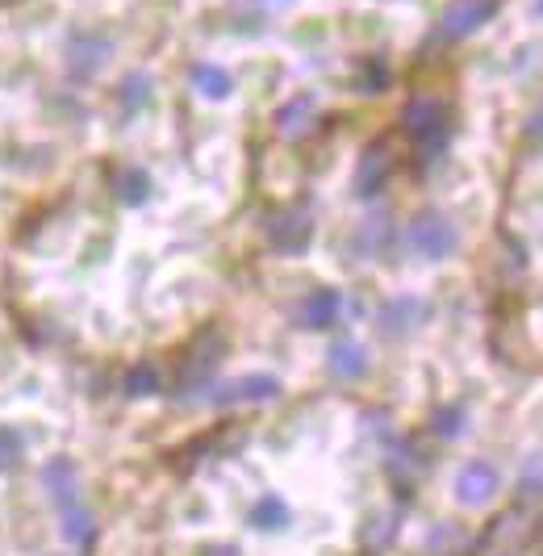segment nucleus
Returning <instances> with one entry per match:
<instances>
[{
	"instance_id": "a878e982",
	"label": "nucleus",
	"mask_w": 543,
	"mask_h": 556,
	"mask_svg": "<svg viewBox=\"0 0 543 556\" xmlns=\"http://www.w3.org/2000/svg\"><path fill=\"white\" fill-rule=\"evenodd\" d=\"M543 494V460H531V469H522V494Z\"/></svg>"
},
{
	"instance_id": "7ed1b4c3",
	"label": "nucleus",
	"mask_w": 543,
	"mask_h": 556,
	"mask_svg": "<svg viewBox=\"0 0 543 556\" xmlns=\"http://www.w3.org/2000/svg\"><path fill=\"white\" fill-rule=\"evenodd\" d=\"M493 13H497V0H452V4L439 13V38H443V42L472 38L485 22H493Z\"/></svg>"
},
{
	"instance_id": "1a4fd4ad",
	"label": "nucleus",
	"mask_w": 543,
	"mask_h": 556,
	"mask_svg": "<svg viewBox=\"0 0 543 556\" xmlns=\"http://www.w3.org/2000/svg\"><path fill=\"white\" fill-rule=\"evenodd\" d=\"M272 397H280V381L268 377V372H251V377H239V381H230V386H222L214 393L217 406H243V402H272Z\"/></svg>"
},
{
	"instance_id": "a211bd4d",
	"label": "nucleus",
	"mask_w": 543,
	"mask_h": 556,
	"mask_svg": "<svg viewBox=\"0 0 543 556\" xmlns=\"http://www.w3.org/2000/svg\"><path fill=\"white\" fill-rule=\"evenodd\" d=\"M251 523L260 531H280L289 523V506L276 498V494H268V498H260L251 506Z\"/></svg>"
},
{
	"instance_id": "6ab92c4d",
	"label": "nucleus",
	"mask_w": 543,
	"mask_h": 556,
	"mask_svg": "<svg viewBox=\"0 0 543 556\" xmlns=\"http://www.w3.org/2000/svg\"><path fill=\"white\" fill-rule=\"evenodd\" d=\"M117 197H122L126 205H142V201L151 197V176L138 172V167H126V172L117 176Z\"/></svg>"
},
{
	"instance_id": "aec40b11",
	"label": "nucleus",
	"mask_w": 543,
	"mask_h": 556,
	"mask_svg": "<svg viewBox=\"0 0 543 556\" xmlns=\"http://www.w3.org/2000/svg\"><path fill=\"white\" fill-rule=\"evenodd\" d=\"M384 243H389V223H384V218H368V223L359 226V235H355V251L368 255V260L380 255Z\"/></svg>"
},
{
	"instance_id": "423d86ee",
	"label": "nucleus",
	"mask_w": 543,
	"mask_h": 556,
	"mask_svg": "<svg viewBox=\"0 0 543 556\" xmlns=\"http://www.w3.org/2000/svg\"><path fill=\"white\" fill-rule=\"evenodd\" d=\"M109 55H113V47H109V38H101V34H72L67 38V72L80 76V80L97 76L105 67Z\"/></svg>"
},
{
	"instance_id": "cd10ccee",
	"label": "nucleus",
	"mask_w": 543,
	"mask_h": 556,
	"mask_svg": "<svg viewBox=\"0 0 543 556\" xmlns=\"http://www.w3.org/2000/svg\"><path fill=\"white\" fill-rule=\"evenodd\" d=\"M531 13H535V17H543V0H531Z\"/></svg>"
},
{
	"instance_id": "5701e85b",
	"label": "nucleus",
	"mask_w": 543,
	"mask_h": 556,
	"mask_svg": "<svg viewBox=\"0 0 543 556\" xmlns=\"http://www.w3.org/2000/svg\"><path fill=\"white\" fill-rule=\"evenodd\" d=\"M434 431H439L443 440H456V435H464V410H460V406L439 410V415H434Z\"/></svg>"
},
{
	"instance_id": "20e7f679",
	"label": "nucleus",
	"mask_w": 543,
	"mask_h": 556,
	"mask_svg": "<svg viewBox=\"0 0 543 556\" xmlns=\"http://www.w3.org/2000/svg\"><path fill=\"white\" fill-rule=\"evenodd\" d=\"M268 243H272V251H280V255H301V251L314 243V218H310V210L298 205V210L272 214Z\"/></svg>"
},
{
	"instance_id": "4be33fe9",
	"label": "nucleus",
	"mask_w": 543,
	"mask_h": 556,
	"mask_svg": "<svg viewBox=\"0 0 543 556\" xmlns=\"http://www.w3.org/2000/svg\"><path fill=\"white\" fill-rule=\"evenodd\" d=\"M160 390V368L155 364H135L130 372H126V393L130 397H147V393Z\"/></svg>"
},
{
	"instance_id": "dca6fc26",
	"label": "nucleus",
	"mask_w": 543,
	"mask_h": 556,
	"mask_svg": "<svg viewBox=\"0 0 543 556\" xmlns=\"http://www.w3.org/2000/svg\"><path fill=\"white\" fill-rule=\"evenodd\" d=\"M192 88H197L201 97H210V101H226V97L235 92V80H230V72L217 67V63H197V67H192Z\"/></svg>"
},
{
	"instance_id": "39448f33",
	"label": "nucleus",
	"mask_w": 543,
	"mask_h": 556,
	"mask_svg": "<svg viewBox=\"0 0 543 556\" xmlns=\"http://www.w3.org/2000/svg\"><path fill=\"white\" fill-rule=\"evenodd\" d=\"M502 490V473L489 465V460H468L460 473H456V502L460 506H489Z\"/></svg>"
},
{
	"instance_id": "b1692460",
	"label": "nucleus",
	"mask_w": 543,
	"mask_h": 556,
	"mask_svg": "<svg viewBox=\"0 0 543 556\" xmlns=\"http://www.w3.org/2000/svg\"><path fill=\"white\" fill-rule=\"evenodd\" d=\"M22 460V435L13 427H0V469H13Z\"/></svg>"
},
{
	"instance_id": "0eeeda50",
	"label": "nucleus",
	"mask_w": 543,
	"mask_h": 556,
	"mask_svg": "<svg viewBox=\"0 0 543 556\" xmlns=\"http://www.w3.org/2000/svg\"><path fill=\"white\" fill-rule=\"evenodd\" d=\"M427 314H431V306L422 298H393L380 309V331L389 339H406V334H414L427 323Z\"/></svg>"
},
{
	"instance_id": "ddd939ff",
	"label": "nucleus",
	"mask_w": 543,
	"mask_h": 556,
	"mask_svg": "<svg viewBox=\"0 0 543 556\" xmlns=\"http://www.w3.org/2000/svg\"><path fill=\"white\" fill-rule=\"evenodd\" d=\"M522 540H527V523L518 510H510L489 528V535L481 540V556H515L522 548Z\"/></svg>"
},
{
	"instance_id": "bb28decb",
	"label": "nucleus",
	"mask_w": 543,
	"mask_h": 556,
	"mask_svg": "<svg viewBox=\"0 0 543 556\" xmlns=\"http://www.w3.org/2000/svg\"><path fill=\"white\" fill-rule=\"evenodd\" d=\"M205 556H239V553H235V548H210Z\"/></svg>"
},
{
	"instance_id": "f03ea898",
	"label": "nucleus",
	"mask_w": 543,
	"mask_h": 556,
	"mask_svg": "<svg viewBox=\"0 0 543 556\" xmlns=\"http://www.w3.org/2000/svg\"><path fill=\"white\" fill-rule=\"evenodd\" d=\"M409 248L414 255H422V260H447L452 251L460 248V230L447 223L443 214H418L414 223H409Z\"/></svg>"
},
{
	"instance_id": "9d476101",
	"label": "nucleus",
	"mask_w": 543,
	"mask_h": 556,
	"mask_svg": "<svg viewBox=\"0 0 543 556\" xmlns=\"http://www.w3.org/2000/svg\"><path fill=\"white\" fill-rule=\"evenodd\" d=\"M42 485H47V494L59 502V510L80 506V473H76V465H72L67 456H54L51 465L42 469Z\"/></svg>"
},
{
	"instance_id": "6e6552de",
	"label": "nucleus",
	"mask_w": 543,
	"mask_h": 556,
	"mask_svg": "<svg viewBox=\"0 0 543 556\" xmlns=\"http://www.w3.org/2000/svg\"><path fill=\"white\" fill-rule=\"evenodd\" d=\"M393 176V155H389V142H372L364 155H359V167H355V193L359 197H377Z\"/></svg>"
},
{
	"instance_id": "393cba45",
	"label": "nucleus",
	"mask_w": 543,
	"mask_h": 556,
	"mask_svg": "<svg viewBox=\"0 0 543 556\" xmlns=\"http://www.w3.org/2000/svg\"><path fill=\"white\" fill-rule=\"evenodd\" d=\"M384 84H389V72H384V63H377V59H372V63L364 67V92H380Z\"/></svg>"
},
{
	"instance_id": "2eb2a0df",
	"label": "nucleus",
	"mask_w": 543,
	"mask_h": 556,
	"mask_svg": "<svg viewBox=\"0 0 543 556\" xmlns=\"http://www.w3.org/2000/svg\"><path fill=\"white\" fill-rule=\"evenodd\" d=\"M326 368H330V377H339V381H359L364 372H368V352L359 348V343H334L330 352H326Z\"/></svg>"
},
{
	"instance_id": "f257e3e1",
	"label": "nucleus",
	"mask_w": 543,
	"mask_h": 556,
	"mask_svg": "<svg viewBox=\"0 0 543 556\" xmlns=\"http://www.w3.org/2000/svg\"><path fill=\"white\" fill-rule=\"evenodd\" d=\"M402 126H406L409 142L422 151V160H439L447 151V142H452V113L434 97L409 101L406 113H402Z\"/></svg>"
},
{
	"instance_id": "412c9836",
	"label": "nucleus",
	"mask_w": 543,
	"mask_h": 556,
	"mask_svg": "<svg viewBox=\"0 0 543 556\" xmlns=\"http://www.w3.org/2000/svg\"><path fill=\"white\" fill-rule=\"evenodd\" d=\"M122 110L126 113H138L147 101H151V76H142V72H135V76H126V84H122Z\"/></svg>"
},
{
	"instance_id": "4468645a",
	"label": "nucleus",
	"mask_w": 543,
	"mask_h": 556,
	"mask_svg": "<svg viewBox=\"0 0 543 556\" xmlns=\"http://www.w3.org/2000/svg\"><path fill=\"white\" fill-rule=\"evenodd\" d=\"M217 361H222V339H217L214 331H205L197 343H192L189 361H185V386H205L210 381V372L217 368Z\"/></svg>"
},
{
	"instance_id": "f3484780",
	"label": "nucleus",
	"mask_w": 543,
	"mask_h": 556,
	"mask_svg": "<svg viewBox=\"0 0 543 556\" xmlns=\"http://www.w3.org/2000/svg\"><path fill=\"white\" fill-rule=\"evenodd\" d=\"M63 535H67L72 544L88 548V544L97 540V523H92V515H88L84 506H67V510H63Z\"/></svg>"
},
{
	"instance_id": "9b49d317",
	"label": "nucleus",
	"mask_w": 543,
	"mask_h": 556,
	"mask_svg": "<svg viewBox=\"0 0 543 556\" xmlns=\"http://www.w3.org/2000/svg\"><path fill=\"white\" fill-rule=\"evenodd\" d=\"M339 314H343V293H339V289H314L298 309L301 327H310V331H326V327H334V323H339Z\"/></svg>"
},
{
	"instance_id": "f8f14e48",
	"label": "nucleus",
	"mask_w": 543,
	"mask_h": 556,
	"mask_svg": "<svg viewBox=\"0 0 543 556\" xmlns=\"http://www.w3.org/2000/svg\"><path fill=\"white\" fill-rule=\"evenodd\" d=\"M314 122H318V101L314 97H293V101H285L280 110H276V130L285 135V139H305L310 130H314Z\"/></svg>"
}]
</instances>
